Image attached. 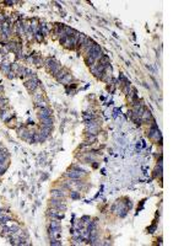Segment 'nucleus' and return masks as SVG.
Listing matches in <instances>:
<instances>
[{
	"mask_svg": "<svg viewBox=\"0 0 184 246\" xmlns=\"http://www.w3.org/2000/svg\"><path fill=\"white\" fill-rule=\"evenodd\" d=\"M66 177H69L70 180H82V178L86 176V172L84 170H80L79 167H76L75 170H70L65 174Z\"/></svg>",
	"mask_w": 184,
	"mask_h": 246,
	"instance_id": "nucleus-1",
	"label": "nucleus"
},
{
	"mask_svg": "<svg viewBox=\"0 0 184 246\" xmlns=\"http://www.w3.org/2000/svg\"><path fill=\"white\" fill-rule=\"evenodd\" d=\"M38 84H39V81L33 76V78H31V79L26 83V87L30 91H34V90H36V89L38 87Z\"/></svg>",
	"mask_w": 184,
	"mask_h": 246,
	"instance_id": "nucleus-2",
	"label": "nucleus"
},
{
	"mask_svg": "<svg viewBox=\"0 0 184 246\" xmlns=\"http://www.w3.org/2000/svg\"><path fill=\"white\" fill-rule=\"evenodd\" d=\"M66 196L65 191L63 189H53L52 191V198H60V199H64Z\"/></svg>",
	"mask_w": 184,
	"mask_h": 246,
	"instance_id": "nucleus-3",
	"label": "nucleus"
},
{
	"mask_svg": "<svg viewBox=\"0 0 184 246\" xmlns=\"http://www.w3.org/2000/svg\"><path fill=\"white\" fill-rule=\"evenodd\" d=\"M38 117H50V110L48 107H42L39 108V112H38Z\"/></svg>",
	"mask_w": 184,
	"mask_h": 246,
	"instance_id": "nucleus-4",
	"label": "nucleus"
},
{
	"mask_svg": "<svg viewBox=\"0 0 184 246\" xmlns=\"http://www.w3.org/2000/svg\"><path fill=\"white\" fill-rule=\"evenodd\" d=\"M71 80H73V76L70 75V74H66V75H64L62 79L59 80L62 84H64V85H68V84H70L71 83Z\"/></svg>",
	"mask_w": 184,
	"mask_h": 246,
	"instance_id": "nucleus-5",
	"label": "nucleus"
},
{
	"mask_svg": "<svg viewBox=\"0 0 184 246\" xmlns=\"http://www.w3.org/2000/svg\"><path fill=\"white\" fill-rule=\"evenodd\" d=\"M49 228H53V229H59V228H60L59 221H56V220H52V221H50V224H49Z\"/></svg>",
	"mask_w": 184,
	"mask_h": 246,
	"instance_id": "nucleus-6",
	"label": "nucleus"
},
{
	"mask_svg": "<svg viewBox=\"0 0 184 246\" xmlns=\"http://www.w3.org/2000/svg\"><path fill=\"white\" fill-rule=\"evenodd\" d=\"M70 196H71V198H80V195H79L77 191H73V192H70Z\"/></svg>",
	"mask_w": 184,
	"mask_h": 246,
	"instance_id": "nucleus-7",
	"label": "nucleus"
}]
</instances>
